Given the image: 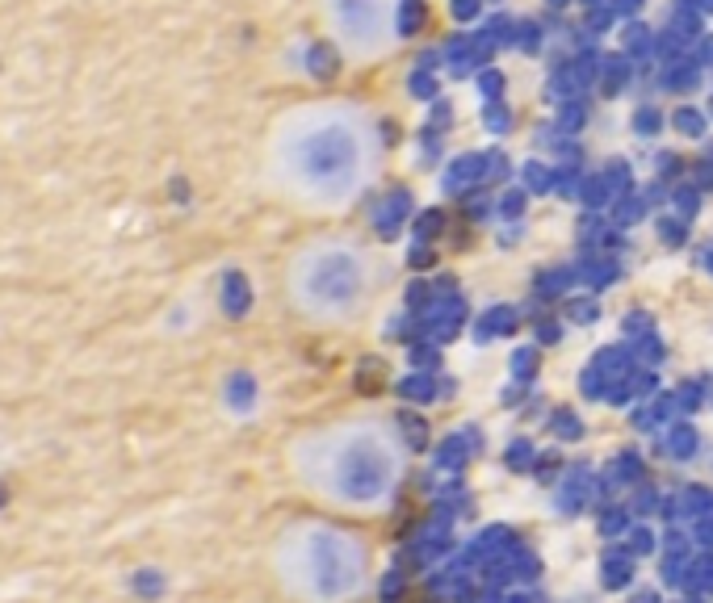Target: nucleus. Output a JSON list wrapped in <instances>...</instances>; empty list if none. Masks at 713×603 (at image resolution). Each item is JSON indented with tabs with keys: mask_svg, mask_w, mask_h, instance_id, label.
Listing matches in <instances>:
<instances>
[{
	"mask_svg": "<svg viewBox=\"0 0 713 603\" xmlns=\"http://www.w3.org/2000/svg\"><path fill=\"white\" fill-rule=\"evenodd\" d=\"M365 126L340 109H311L281 126L273 143L277 176L311 205H340L365 176Z\"/></svg>",
	"mask_w": 713,
	"mask_h": 603,
	"instance_id": "1",
	"label": "nucleus"
},
{
	"mask_svg": "<svg viewBox=\"0 0 713 603\" xmlns=\"http://www.w3.org/2000/svg\"><path fill=\"white\" fill-rule=\"evenodd\" d=\"M319 486L344 507H378L394 482V453L374 427H348L319 449Z\"/></svg>",
	"mask_w": 713,
	"mask_h": 603,
	"instance_id": "2",
	"label": "nucleus"
},
{
	"mask_svg": "<svg viewBox=\"0 0 713 603\" xmlns=\"http://www.w3.org/2000/svg\"><path fill=\"white\" fill-rule=\"evenodd\" d=\"M290 289L298 310H307L315 318H348L365 306L370 294V268L352 247H311L302 252L294 272H290Z\"/></svg>",
	"mask_w": 713,
	"mask_h": 603,
	"instance_id": "3",
	"label": "nucleus"
},
{
	"mask_svg": "<svg viewBox=\"0 0 713 603\" xmlns=\"http://www.w3.org/2000/svg\"><path fill=\"white\" fill-rule=\"evenodd\" d=\"M281 566L290 582L319 603H336L361 586V553L356 544L332 528H302L285 540Z\"/></svg>",
	"mask_w": 713,
	"mask_h": 603,
	"instance_id": "4",
	"label": "nucleus"
},
{
	"mask_svg": "<svg viewBox=\"0 0 713 603\" xmlns=\"http://www.w3.org/2000/svg\"><path fill=\"white\" fill-rule=\"evenodd\" d=\"M332 21H336L340 38H344L356 54L382 50V42H386V13H382V0H332Z\"/></svg>",
	"mask_w": 713,
	"mask_h": 603,
	"instance_id": "5",
	"label": "nucleus"
},
{
	"mask_svg": "<svg viewBox=\"0 0 713 603\" xmlns=\"http://www.w3.org/2000/svg\"><path fill=\"white\" fill-rule=\"evenodd\" d=\"M227 310L231 314H243L248 310V281L239 277V272H231V277H227Z\"/></svg>",
	"mask_w": 713,
	"mask_h": 603,
	"instance_id": "6",
	"label": "nucleus"
},
{
	"mask_svg": "<svg viewBox=\"0 0 713 603\" xmlns=\"http://www.w3.org/2000/svg\"><path fill=\"white\" fill-rule=\"evenodd\" d=\"M315 76H336V54L328 50V46H315Z\"/></svg>",
	"mask_w": 713,
	"mask_h": 603,
	"instance_id": "7",
	"label": "nucleus"
}]
</instances>
